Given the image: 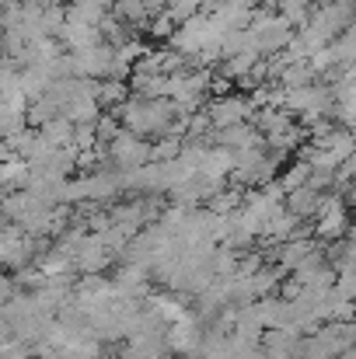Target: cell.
I'll return each mask as SVG.
<instances>
[{
	"label": "cell",
	"instance_id": "1",
	"mask_svg": "<svg viewBox=\"0 0 356 359\" xmlns=\"http://www.w3.org/2000/svg\"><path fill=\"white\" fill-rule=\"evenodd\" d=\"M251 35H255V46H258V56H279L290 49L297 28L279 14V11H269V7H258L255 11V21H251Z\"/></svg>",
	"mask_w": 356,
	"mask_h": 359
},
{
	"label": "cell",
	"instance_id": "2",
	"mask_svg": "<svg viewBox=\"0 0 356 359\" xmlns=\"http://www.w3.org/2000/svg\"><path fill=\"white\" fill-rule=\"evenodd\" d=\"M154 164V143L122 129L116 140L105 147V168H116V171H140Z\"/></svg>",
	"mask_w": 356,
	"mask_h": 359
},
{
	"label": "cell",
	"instance_id": "3",
	"mask_svg": "<svg viewBox=\"0 0 356 359\" xmlns=\"http://www.w3.org/2000/svg\"><path fill=\"white\" fill-rule=\"evenodd\" d=\"M353 224H356L353 206L346 203V196H325V203H322L311 231H315V238L322 241V244H336V241H343L353 231Z\"/></svg>",
	"mask_w": 356,
	"mask_h": 359
},
{
	"label": "cell",
	"instance_id": "4",
	"mask_svg": "<svg viewBox=\"0 0 356 359\" xmlns=\"http://www.w3.org/2000/svg\"><path fill=\"white\" fill-rule=\"evenodd\" d=\"M255 102H251V95H224V98H210V105H206V116L213 122V129H231V126H241V122H251L255 119Z\"/></svg>",
	"mask_w": 356,
	"mask_h": 359
},
{
	"label": "cell",
	"instance_id": "5",
	"mask_svg": "<svg viewBox=\"0 0 356 359\" xmlns=\"http://www.w3.org/2000/svg\"><path fill=\"white\" fill-rule=\"evenodd\" d=\"M206 332H210V328H206V325L196 318V311H192L185 321H178V325L168 328V349L182 359H203Z\"/></svg>",
	"mask_w": 356,
	"mask_h": 359
},
{
	"label": "cell",
	"instance_id": "6",
	"mask_svg": "<svg viewBox=\"0 0 356 359\" xmlns=\"http://www.w3.org/2000/svg\"><path fill=\"white\" fill-rule=\"evenodd\" d=\"M119 67V49L112 42H98L84 53H74V70L77 77H91V81H112Z\"/></svg>",
	"mask_w": 356,
	"mask_h": 359
},
{
	"label": "cell",
	"instance_id": "7",
	"mask_svg": "<svg viewBox=\"0 0 356 359\" xmlns=\"http://www.w3.org/2000/svg\"><path fill=\"white\" fill-rule=\"evenodd\" d=\"M112 265H119V258L102 244L98 234H88V241L81 244V251L74 255V269H77V276H105Z\"/></svg>",
	"mask_w": 356,
	"mask_h": 359
},
{
	"label": "cell",
	"instance_id": "8",
	"mask_svg": "<svg viewBox=\"0 0 356 359\" xmlns=\"http://www.w3.org/2000/svg\"><path fill=\"white\" fill-rule=\"evenodd\" d=\"M213 147H228V150H255V147H265V136L258 133L255 122H241L231 129H213Z\"/></svg>",
	"mask_w": 356,
	"mask_h": 359
},
{
	"label": "cell",
	"instance_id": "9",
	"mask_svg": "<svg viewBox=\"0 0 356 359\" xmlns=\"http://www.w3.org/2000/svg\"><path fill=\"white\" fill-rule=\"evenodd\" d=\"M322 203H325V196L318 192V189H311V185H304V189H297V192H286V213L290 217H297L301 224H315V217H318V210H322Z\"/></svg>",
	"mask_w": 356,
	"mask_h": 359
},
{
	"label": "cell",
	"instance_id": "10",
	"mask_svg": "<svg viewBox=\"0 0 356 359\" xmlns=\"http://www.w3.org/2000/svg\"><path fill=\"white\" fill-rule=\"evenodd\" d=\"M129 98H133V91L126 81H102V88H98V105L105 112H119Z\"/></svg>",
	"mask_w": 356,
	"mask_h": 359
},
{
	"label": "cell",
	"instance_id": "11",
	"mask_svg": "<svg viewBox=\"0 0 356 359\" xmlns=\"http://www.w3.org/2000/svg\"><path fill=\"white\" fill-rule=\"evenodd\" d=\"M311 84H318V77H315L311 63H290V67L283 70V77H279V88H286V91L311 88Z\"/></svg>",
	"mask_w": 356,
	"mask_h": 359
},
{
	"label": "cell",
	"instance_id": "12",
	"mask_svg": "<svg viewBox=\"0 0 356 359\" xmlns=\"http://www.w3.org/2000/svg\"><path fill=\"white\" fill-rule=\"evenodd\" d=\"M315 7H318L315 0H283V4H279V14L301 32V28L315 18Z\"/></svg>",
	"mask_w": 356,
	"mask_h": 359
},
{
	"label": "cell",
	"instance_id": "13",
	"mask_svg": "<svg viewBox=\"0 0 356 359\" xmlns=\"http://www.w3.org/2000/svg\"><path fill=\"white\" fill-rule=\"evenodd\" d=\"M311 164H304V161H290L286 168H283V175H279V185L286 189V192H297V189H304V185H311Z\"/></svg>",
	"mask_w": 356,
	"mask_h": 359
},
{
	"label": "cell",
	"instance_id": "14",
	"mask_svg": "<svg viewBox=\"0 0 356 359\" xmlns=\"http://www.w3.org/2000/svg\"><path fill=\"white\" fill-rule=\"evenodd\" d=\"M168 14L175 18V25H189L203 14V0H168Z\"/></svg>",
	"mask_w": 356,
	"mask_h": 359
},
{
	"label": "cell",
	"instance_id": "15",
	"mask_svg": "<svg viewBox=\"0 0 356 359\" xmlns=\"http://www.w3.org/2000/svg\"><path fill=\"white\" fill-rule=\"evenodd\" d=\"M336 297H339V300H353L356 304V269L339 272V279H336Z\"/></svg>",
	"mask_w": 356,
	"mask_h": 359
},
{
	"label": "cell",
	"instance_id": "16",
	"mask_svg": "<svg viewBox=\"0 0 356 359\" xmlns=\"http://www.w3.org/2000/svg\"><path fill=\"white\" fill-rule=\"evenodd\" d=\"M279 297L294 304V300H301V297H304V286H301V283H297L294 276H286V279L279 283Z\"/></svg>",
	"mask_w": 356,
	"mask_h": 359
},
{
	"label": "cell",
	"instance_id": "17",
	"mask_svg": "<svg viewBox=\"0 0 356 359\" xmlns=\"http://www.w3.org/2000/svg\"><path fill=\"white\" fill-rule=\"evenodd\" d=\"M91 4H102V7H109V11L116 7V0H91Z\"/></svg>",
	"mask_w": 356,
	"mask_h": 359
}]
</instances>
